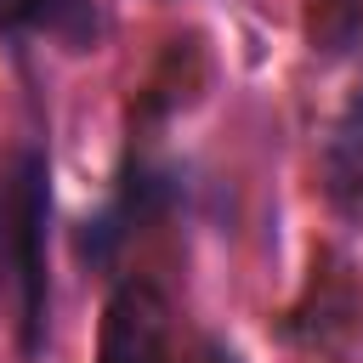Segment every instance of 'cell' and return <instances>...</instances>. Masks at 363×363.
I'll return each instance as SVG.
<instances>
[{"label": "cell", "instance_id": "1", "mask_svg": "<svg viewBox=\"0 0 363 363\" xmlns=\"http://www.w3.org/2000/svg\"><path fill=\"white\" fill-rule=\"evenodd\" d=\"M45 233H51V164L45 147H17L0 164V301L11 312L23 357H40L51 329Z\"/></svg>", "mask_w": 363, "mask_h": 363}, {"label": "cell", "instance_id": "2", "mask_svg": "<svg viewBox=\"0 0 363 363\" xmlns=\"http://www.w3.org/2000/svg\"><path fill=\"white\" fill-rule=\"evenodd\" d=\"M96 363H170V306L147 278H125L108 295Z\"/></svg>", "mask_w": 363, "mask_h": 363}, {"label": "cell", "instance_id": "3", "mask_svg": "<svg viewBox=\"0 0 363 363\" xmlns=\"http://www.w3.org/2000/svg\"><path fill=\"white\" fill-rule=\"evenodd\" d=\"M0 28L45 34L68 51H85L96 40V0H0Z\"/></svg>", "mask_w": 363, "mask_h": 363}, {"label": "cell", "instance_id": "4", "mask_svg": "<svg viewBox=\"0 0 363 363\" xmlns=\"http://www.w3.org/2000/svg\"><path fill=\"white\" fill-rule=\"evenodd\" d=\"M329 187L346 210L363 216V91L352 96L346 119L335 125V142H329Z\"/></svg>", "mask_w": 363, "mask_h": 363}]
</instances>
